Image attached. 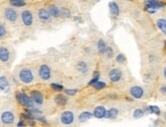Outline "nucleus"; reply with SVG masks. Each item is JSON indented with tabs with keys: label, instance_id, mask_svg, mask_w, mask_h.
<instances>
[{
	"label": "nucleus",
	"instance_id": "obj_38",
	"mask_svg": "<svg viewBox=\"0 0 166 127\" xmlns=\"http://www.w3.org/2000/svg\"><path fill=\"white\" fill-rule=\"evenodd\" d=\"M163 74H164V77L166 78V66L164 67V70H163Z\"/></svg>",
	"mask_w": 166,
	"mask_h": 127
},
{
	"label": "nucleus",
	"instance_id": "obj_17",
	"mask_svg": "<svg viewBox=\"0 0 166 127\" xmlns=\"http://www.w3.org/2000/svg\"><path fill=\"white\" fill-rule=\"evenodd\" d=\"M54 101H55V103L57 105H59V106H63V105H65L68 103V98L61 94H59L54 97Z\"/></svg>",
	"mask_w": 166,
	"mask_h": 127
},
{
	"label": "nucleus",
	"instance_id": "obj_2",
	"mask_svg": "<svg viewBox=\"0 0 166 127\" xmlns=\"http://www.w3.org/2000/svg\"><path fill=\"white\" fill-rule=\"evenodd\" d=\"M17 99L21 105L27 107V110L35 109V103L33 102V100L31 99V97H29L28 95H25L23 92H18L17 94Z\"/></svg>",
	"mask_w": 166,
	"mask_h": 127
},
{
	"label": "nucleus",
	"instance_id": "obj_5",
	"mask_svg": "<svg viewBox=\"0 0 166 127\" xmlns=\"http://www.w3.org/2000/svg\"><path fill=\"white\" fill-rule=\"evenodd\" d=\"M39 77L44 81L49 80L51 77V69L49 66L46 64H42L39 67Z\"/></svg>",
	"mask_w": 166,
	"mask_h": 127
},
{
	"label": "nucleus",
	"instance_id": "obj_29",
	"mask_svg": "<svg viewBox=\"0 0 166 127\" xmlns=\"http://www.w3.org/2000/svg\"><path fill=\"white\" fill-rule=\"evenodd\" d=\"M6 35V28H5V25L0 23V39H3Z\"/></svg>",
	"mask_w": 166,
	"mask_h": 127
},
{
	"label": "nucleus",
	"instance_id": "obj_7",
	"mask_svg": "<svg viewBox=\"0 0 166 127\" xmlns=\"http://www.w3.org/2000/svg\"><path fill=\"white\" fill-rule=\"evenodd\" d=\"M21 21L25 27H31L34 23V17L31 10H24L21 12Z\"/></svg>",
	"mask_w": 166,
	"mask_h": 127
},
{
	"label": "nucleus",
	"instance_id": "obj_35",
	"mask_svg": "<svg viewBox=\"0 0 166 127\" xmlns=\"http://www.w3.org/2000/svg\"><path fill=\"white\" fill-rule=\"evenodd\" d=\"M37 120H39V121H41V122H43V123H45V124H48L47 123V121H46V119L44 118L43 116H37V117H35Z\"/></svg>",
	"mask_w": 166,
	"mask_h": 127
},
{
	"label": "nucleus",
	"instance_id": "obj_4",
	"mask_svg": "<svg viewBox=\"0 0 166 127\" xmlns=\"http://www.w3.org/2000/svg\"><path fill=\"white\" fill-rule=\"evenodd\" d=\"M60 122L61 124L65 125V126H68L73 123L75 121V114H73L71 111H64L60 114Z\"/></svg>",
	"mask_w": 166,
	"mask_h": 127
},
{
	"label": "nucleus",
	"instance_id": "obj_11",
	"mask_svg": "<svg viewBox=\"0 0 166 127\" xmlns=\"http://www.w3.org/2000/svg\"><path fill=\"white\" fill-rule=\"evenodd\" d=\"M10 59V52L6 47H0V61L2 63H6Z\"/></svg>",
	"mask_w": 166,
	"mask_h": 127
},
{
	"label": "nucleus",
	"instance_id": "obj_12",
	"mask_svg": "<svg viewBox=\"0 0 166 127\" xmlns=\"http://www.w3.org/2000/svg\"><path fill=\"white\" fill-rule=\"evenodd\" d=\"M108 75H109V79L111 81L116 82V81L120 80L121 76H122V73H121V71L119 70L118 68H113V69H111V70L109 71Z\"/></svg>",
	"mask_w": 166,
	"mask_h": 127
},
{
	"label": "nucleus",
	"instance_id": "obj_3",
	"mask_svg": "<svg viewBox=\"0 0 166 127\" xmlns=\"http://www.w3.org/2000/svg\"><path fill=\"white\" fill-rule=\"evenodd\" d=\"M0 120L4 125H12L15 121V115L12 111L5 110L0 114Z\"/></svg>",
	"mask_w": 166,
	"mask_h": 127
},
{
	"label": "nucleus",
	"instance_id": "obj_37",
	"mask_svg": "<svg viewBox=\"0 0 166 127\" xmlns=\"http://www.w3.org/2000/svg\"><path fill=\"white\" fill-rule=\"evenodd\" d=\"M17 126H18V127H23V126H24V122H23V121H20V122H18Z\"/></svg>",
	"mask_w": 166,
	"mask_h": 127
},
{
	"label": "nucleus",
	"instance_id": "obj_27",
	"mask_svg": "<svg viewBox=\"0 0 166 127\" xmlns=\"http://www.w3.org/2000/svg\"><path fill=\"white\" fill-rule=\"evenodd\" d=\"M143 116H144V111L142 109H137L133 111V117H135V118L138 119V118H141Z\"/></svg>",
	"mask_w": 166,
	"mask_h": 127
},
{
	"label": "nucleus",
	"instance_id": "obj_10",
	"mask_svg": "<svg viewBox=\"0 0 166 127\" xmlns=\"http://www.w3.org/2000/svg\"><path fill=\"white\" fill-rule=\"evenodd\" d=\"M0 91L3 93H8L10 91V84L6 76L1 75L0 76Z\"/></svg>",
	"mask_w": 166,
	"mask_h": 127
},
{
	"label": "nucleus",
	"instance_id": "obj_28",
	"mask_svg": "<svg viewBox=\"0 0 166 127\" xmlns=\"http://www.w3.org/2000/svg\"><path fill=\"white\" fill-rule=\"evenodd\" d=\"M149 108V111L151 113H154L156 115H160V109L157 107V106H150Z\"/></svg>",
	"mask_w": 166,
	"mask_h": 127
},
{
	"label": "nucleus",
	"instance_id": "obj_36",
	"mask_svg": "<svg viewBox=\"0 0 166 127\" xmlns=\"http://www.w3.org/2000/svg\"><path fill=\"white\" fill-rule=\"evenodd\" d=\"M160 92H161V94L166 95V84L163 85V87H161V88H160Z\"/></svg>",
	"mask_w": 166,
	"mask_h": 127
},
{
	"label": "nucleus",
	"instance_id": "obj_9",
	"mask_svg": "<svg viewBox=\"0 0 166 127\" xmlns=\"http://www.w3.org/2000/svg\"><path fill=\"white\" fill-rule=\"evenodd\" d=\"M31 99L36 105H43L44 103V97L40 91H33L31 94Z\"/></svg>",
	"mask_w": 166,
	"mask_h": 127
},
{
	"label": "nucleus",
	"instance_id": "obj_13",
	"mask_svg": "<svg viewBox=\"0 0 166 127\" xmlns=\"http://www.w3.org/2000/svg\"><path fill=\"white\" fill-rule=\"evenodd\" d=\"M129 94L132 95L135 99H141L144 96V90L141 87L135 85V87H132L129 88Z\"/></svg>",
	"mask_w": 166,
	"mask_h": 127
},
{
	"label": "nucleus",
	"instance_id": "obj_24",
	"mask_svg": "<svg viewBox=\"0 0 166 127\" xmlns=\"http://www.w3.org/2000/svg\"><path fill=\"white\" fill-rule=\"evenodd\" d=\"M149 3V4H151L153 7L155 9H158V8H162L164 6V4L160 1H155V0H149V1H147Z\"/></svg>",
	"mask_w": 166,
	"mask_h": 127
},
{
	"label": "nucleus",
	"instance_id": "obj_15",
	"mask_svg": "<svg viewBox=\"0 0 166 127\" xmlns=\"http://www.w3.org/2000/svg\"><path fill=\"white\" fill-rule=\"evenodd\" d=\"M109 9H110V14L113 18H116L119 15V7L115 2H110L109 3Z\"/></svg>",
	"mask_w": 166,
	"mask_h": 127
},
{
	"label": "nucleus",
	"instance_id": "obj_8",
	"mask_svg": "<svg viewBox=\"0 0 166 127\" xmlns=\"http://www.w3.org/2000/svg\"><path fill=\"white\" fill-rule=\"evenodd\" d=\"M38 17H39L40 21H42L44 24L49 23L51 21V15L49 13V11H48V9L46 8H40L38 10Z\"/></svg>",
	"mask_w": 166,
	"mask_h": 127
},
{
	"label": "nucleus",
	"instance_id": "obj_16",
	"mask_svg": "<svg viewBox=\"0 0 166 127\" xmlns=\"http://www.w3.org/2000/svg\"><path fill=\"white\" fill-rule=\"evenodd\" d=\"M48 11H49L51 17L57 18L60 17V8L57 7L56 5H50L48 8Z\"/></svg>",
	"mask_w": 166,
	"mask_h": 127
},
{
	"label": "nucleus",
	"instance_id": "obj_1",
	"mask_svg": "<svg viewBox=\"0 0 166 127\" xmlns=\"http://www.w3.org/2000/svg\"><path fill=\"white\" fill-rule=\"evenodd\" d=\"M18 79L25 84H31L35 80L34 71L30 67H24L18 71Z\"/></svg>",
	"mask_w": 166,
	"mask_h": 127
},
{
	"label": "nucleus",
	"instance_id": "obj_21",
	"mask_svg": "<svg viewBox=\"0 0 166 127\" xmlns=\"http://www.w3.org/2000/svg\"><path fill=\"white\" fill-rule=\"evenodd\" d=\"M157 27L159 28V30H160L162 33H163L164 35H166V21L165 20H162V18L158 20L157 21Z\"/></svg>",
	"mask_w": 166,
	"mask_h": 127
},
{
	"label": "nucleus",
	"instance_id": "obj_20",
	"mask_svg": "<svg viewBox=\"0 0 166 127\" xmlns=\"http://www.w3.org/2000/svg\"><path fill=\"white\" fill-rule=\"evenodd\" d=\"M98 50H99V52L102 53V54L106 53L107 46H106V43H105V41L103 39L99 40V42H98Z\"/></svg>",
	"mask_w": 166,
	"mask_h": 127
},
{
	"label": "nucleus",
	"instance_id": "obj_26",
	"mask_svg": "<svg viewBox=\"0 0 166 127\" xmlns=\"http://www.w3.org/2000/svg\"><path fill=\"white\" fill-rule=\"evenodd\" d=\"M145 8H146V10L149 12V13H155V12H156V9L153 7L151 4H149L147 1L145 3Z\"/></svg>",
	"mask_w": 166,
	"mask_h": 127
},
{
	"label": "nucleus",
	"instance_id": "obj_22",
	"mask_svg": "<svg viewBox=\"0 0 166 127\" xmlns=\"http://www.w3.org/2000/svg\"><path fill=\"white\" fill-rule=\"evenodd\" d=\"M117 115H118V110L116 108H111L110 110L107 111L106 118H115Z\"/></svg>",
	"mask_w": 166,
	"mask_h": 127
},
{
	"label": "nucleus",
	"instance_id": "obj_34",
	"mask_svg": "<svg viewBox=\"0 0 166 127\" xmlns=\"http://www.w3.org/2000/svg\"><path fill=\"white\" fill-rule=\"evenodd\" d=\"M106 54H107V57H112V55H113V50H112V48H107V50H106Z\"/></svg>",
	"mask_w": 166,
	"mask_h": 127
},
{
	"label": "nucleus",
	"instance_id": "obj_30",
	"mask_svg": "<svg viewBox=\"0 0 166 127\" xmlns=\"http://www.w3.org/2000/svg\"><path fill=\"white\" fill-rule=\"evenodd\" d=\"M93 87L96 88V90H101V88H103L106 87V84H105V82H103V81H97V82H96V84L93 85Z\"/></svg>",
	"mask_w": 166,
	"mask_h": 127
},
{
	"label": "nucleus",
	"instance_id": "obj_39",
	"mask_svg": "<svg viewBox=\"0 0 166 127\" xmlns=\"http://www.w3.org/2000/svg\"><path fill=\"white\" fill-rule=\"evenodd\" d=\"M165 121H166V113H165Z\"/></svg>",
	"mask_w": 166,
	"mask_h": 127
},
{
	"label": "nucleus",
	"instance_id": "obj_18",
	"mask_svg": "<svg viewBox=\"0 0 166 127\" xmlns=\"http://www.w3.org/2000/svg\"><path fill=\"white\" fill-rule=\"evenodd\" d=\"M92 117H94V115L92 114L91 112H83L79 114V122H86V121H88V120H90Z\"/></svg>",
	"mask_w": 166,
	"mask_h": 127
},
{
	"label": "nucleus",
	"instance_id": "obj_19",
	"mask_svg": "<svg viewBox=\"0 0 166 127\" xmlns=\"http://www.w3.org/2000/svg\"><path fill=\"white\" fill-rule=\"evenodd\" d=\"M76 67H78V70L82 73H88L89 71V67H88V64L84 61H79L78 64H76Z\"/></svg>",
	"mask_w": 166,
	"mask_h": 127
},
{
	"label": "nucleus",
	"instance_id": "obj_31",
	"mask_svg": "<svg viewBox=\"0 0 166 127\" xmlns=\"http://www.w3.org/2000/svg\"><path fill=\"white\" fill-rule=\"evenodd\" d=\"M116 62L121 64V63H124L125 62V56L123 55V54H118V55L116 56Z\"/></svg>",
	"mask_w": 166,
	"mask_h": 127
},
{
	"label": "nucleus",
	"instance_id": "obj_25",
	"mask_svg": "<svg viewBox=\"0 0 166 127\" xmlns=\"http://www.w3.org/2000/svg\"><path fill=\"white\" fill-rule=\"evenodd\" d=\"M9 3H10V5L17 6V7H21V6L25 5V1H24V0H10Z\"/></svg>",
	"mask_w": 166,
	"mask_h": 127
},
{
	"label": "nucleus",
	"instance_id": "obj_32",
	"mask_svg": "<svg viewBox=\"0 0 166 127\" xmlns=\"http://www.w3.org/2000/svg\"><path fill=\"white\" fill-rule=\"evenodd\" d=\"M51 88H52L55 92H61L63 90L62 85L61 84H51Z\"/></svg>",
	"mask_w": 166,
	"mask_h": 127
},
{
	"label": "nucleus",
	"instance_id": "obj_33",
	"mask_svg": "<svg viewBox=\"0 0 166 127\" xmlns=\"http://www.w3.org/2000/svg\"><path fill=\"white\" fill-rule=\"evenodd\" d=\"M76 90H65V94L69 95V96H73V95L76 94Z\"/></svg>",
	"mask_w": 166,
	"mask_h": 127
},
{
	"label": "nucleus",
	"instance_id": "obj_14",
	"mask_svg": "<svg viewBox=\"0 0 166 127\" xmlns=\"http://www.w3.org/2000/svg\"><path fill=\"white\" fill-rule=\"evenodd\" d=\"M106 113H107L106 108H105L104 106H98V107L95 108L93 115L96 117V118L102 119V118H104V117H106Z\"/></svg>",
	"mask_w": 166,
	"mask_h": 127
},
{
	"label": "nucleus",
	"instance_id": "obj_6",
	"mask_svg": "<svg viewBox=\"0 0 166 127\" xmlns=\"http://www.w3.org/2000/svg\"><path fill=\"white\" fill-rule=\"evenodd\" d=\"M4 17L9 23H15L17 21V12L14 8L6 7L4 9Z\"/></svg>",
	"mask_w": 166,
	"mask_h": 127
},
{
	"label": "nucleus",
	"instance_id": "obj_23",
	"mask_svg": "<svg viewBox=\"0 0 166 127\" xmlns=\"http://www.w3.org/2000/svg\"><path fill=\"white\" fill-rule=\"evenodd\" d=\"M60 17H65V18L71 17V10H69L68 8L62 7V8H60Z\"/></svg>",
	"mask_w": 166,
	"mask_h": 127
}]
</instances>
